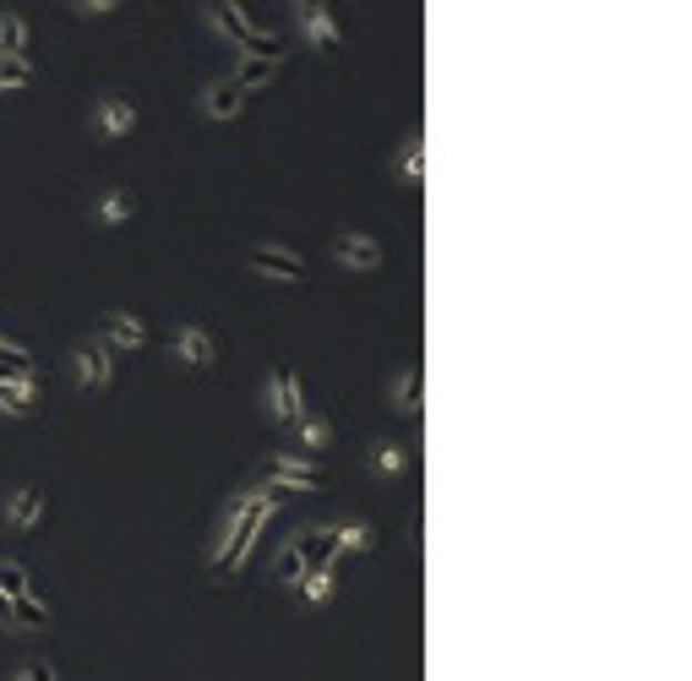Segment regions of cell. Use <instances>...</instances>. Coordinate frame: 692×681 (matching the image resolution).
<instances>
[{
	"label": "cell",
	"instance_id": "8",
	"mask_svg": "<svg viewBox=\"0 0 692 681\" xmlns=\"http://www.w3.org/2000/svg\"><path fill=\"white\" fill-rule=\"evenodd\" d=\"M327 256H333L344 273H381V267H387V246H381L377 235H366V230H338V235L327 241Z\"/></svg>",
	"mask_w": 692,
	"mask_h": 681
},
{
	"label": "cell",
	"instance_id": "18",
	"mask_svg": "<svg viewBox=\"0 0 692 681\" xmlns=\"http://www.w3.org/2000/svg\"><path fill=\"white\" fill-rule=\"evenodd\" d=\"M333 594H338V567H306L295 578V600L301 606H333Z\"/></svg>",
	"mask_w": 692,
	"mask_h": 681
},
{
	"label": "cell",
	"instance_id": "2",
	"mask_svg": "<svg viewBox=\"0 0 692 681\" xmlns=\"http://www.w3.org/2000/svg\"><path fill=\"white\" fill-rule=\"evenodd\" d=\"M262 409H267L273 426H295V420L312 415V393H306V382H301V372L289 360H278L273 372L262 376Z\"/></svg>",
	"mask_w": 692,
	"mask_h": 681
},
{
	"label": "cell",
	"instance_id": "27",
	"mask_svg": "<svg viewBox=\"0 0 692 681\" xmlns=\"http://www.w3.org/2000/svg\"><path fill=\"white\" fill-rule=\"evenodd\" d=\"M71 11L77 17H110V11H121V0H71Z\"/></svg>",
	"mask_w": 692,
	"mask_h": 681
},
{
	"label": "cell",
	"instance_id": "14",
	"mask_svg": "<svg viewBox=\"0 0 692 681\" xmlns=\"http://www.w3.org/2000/svg\"><path fill=\"white\" fill-rule=\"evenodd\" d=\"M88 218H93V230H126L131 218H136V191L104 186L93 202H88Z\"/></svg>",
	"mask_w": 692,
	"mask_h": 681
},
{
	"label": "cell",
	"instance_id": "21",
	"mask_svg": "<svg viewBox=\"0 0 692 681\" xmlns=\"http://www.w3.org/2000/svg\"><path fill=\"white\" fill-rule=\"evenodd\" d=\"M33 50V28L22 11H0V61L6 55H28Z\"/></svg>",
	"mask_w": 692,
	"mask_h": 681
},
{
	"label": "cell",
	"instance_id": "10",
	"mask_svg": "<svg viewBox=\"0 0 692 681\" xmlns=\"http://www.w3.org/2000/svg\"><path fill=\"white\" fill-rule=\"evenodd\" d=\"M44 512H50V491H44V486H17V491H6V501H0V518H6L11 535H33V529L44 524Z\"/></svg>",
	"mask_w": 692,
	"mask_h": 681
},
{
	"label": "cell",
	"instance_id": "26",
	"mask_svg": "<svg viewBox=\"0 0 692 681\" xmlns=\"http://www.w3.org/2000/svg\"><path fill=\"white\" fill-rule=\"evenodd\" d=\"M11 681H61V677H55V665H50V660H28V665H22Z\"/></svg>",
	"mask_w": 692,
	"mask_h": 681
},
{
	"label": "cell",
	"instance_id": "15",
	"mask_svg": "<svg viewBox=\"0 0 692 681\" xmlns=\"http://www.w3.org/2000/svg\"><path fill=\"white\" fill-rule=\"evenodd\" d=\"M278 71H284V55H256V50H235V71H230V82L252 99L256 88H273L278 82Z\"/></svg>",
	"mask_w": 692,
	"mask_h": 681
},
{
	"label": "cell",
	"instance_id": "4",
	"mask_svg": "<svg viewBox=\"0 0 692 681\" xmlns=\"http://www.w3.org/2000/svg\"><path fill=\"white\" fill-rule=\"evenodd\" d=\"M262 486L278 496L322 491V464L301 458V453H267V458H262Z\"/></svg>",
	"mask_w": 692,
	"mask_h": 681
},
{
	"label": "cell",
	"instance_id": "13",
	"mask_svg": "<svg viewBox=\"0 0 692 681\" xmlns=\"http://www.w3.org/2000/svg\"><path fill=\"white\" fill-rule=\"evenodd\" d=\"M327 546H333V557H372L381 546L377 524H366V518H338V524H327Z\"/></svg>",
	"mask_w": 692,
	"mask_h": 681
},
{
	"label": "cell",
	"instance_id": "17",
	"mask_svg": "<svg viewBox=\"0 0 692 681\" xmlns=\"http://www.w3.org/2000/svg\"><path fill=\"white\" fill-rule=\"evenodd\" d=\"M420 404H426V366H404L387 387V409L393 415H420Z\"/></svg>",
	"mask_w": 692,
	"mask_h": 681
},
{
	"label": "cell",
	"instance_id": "7",
	"mask_svg": "<svg viewBox=\"0 0 692 681\" xmlns=\"http://www.w3.org/2000/svg\"><path fill=\"white\" fill-rule=\"evenodd\" d=\"M170 360L186 366V372H213V366H218V338H213V327L175 322V327H170Z\"/></svg>",
	"mask_w": 692,
	"mask_h": 681
},
{
	"label": "cell",
	"instance_id": "24",
	"mask_svg": "<svg viewBox=\"0 0 692 681\" xmlns=\"http://www.w3.org/2000/svg\"><path fill=\"white\" fill-rule=\"evenodd\" d=\"M0 594H6V600H22V594H33V583H28V567H22V561H6V557H0Z\"/></svg>",
	"mask_w": 692,
	"mask_h": 681
},
{
	"label": "cell",
	"instance_id": "22",
	"mask_svg": "<svg viewBox=\"0 0 692 681\" xmlns=\"http://www.w3.org/2000/svg\"><path fill=\"white\" fill-rule=\"evenodd\" d=\"M33 82H39V65L28 61V55H6V61H0V99L28 93Z\"/></svg>",
	"mask_w": 692,
	"mask_h": 681
},
{
	"label": "cell",
	"instance_id": "28",
	"mask_svg": "<svg viewBox=\"0 0 692 681\" xmlns=\"http://www.w3.org/2000/svg\"><path fill=\"white\" fill-rule=\"evenodd\" d=\"M0 627H11V600L0 594Z\"/></svg>",
	"mask_w": 692,
	"mask_h": 681
},
{
	"label": "cell",
	"instance_id": "11",
	"mask_svg": "<svg viewBox=\"0 0 692 681\" xmlns=\"http://www.w3.org/2000/svg\"><path fill=\"white\" fill-rule=\"evenodd\" d=\"M99 344L110 349V355H136L142 344H147V322L136 316V311H104L99 316Z\"/></svg>",
	"mask_w": 692,
	"mask_h": 681
},
{
	"label": "cell",
	"instance_id": "20",
	"mask_svg": "<svg viewBox=\"0 0 692 681\" xmlns=\"http://www.w3.org/2000/svg\"><path fill=\"white\" fill-rule=\"evenodd\" d=\"M289 431H295V441L306 447V458H327V453H333V420L316 415V409L306 415V420H295Z\"/></svg>",
	"mask_w": 692,
	"mask_h": 681
},
{
	"label": "cell",
	"instance_id": "5",
	"mask_svg": "<svg viewBox=\"0 0 692 681\" xmlns=\"http://www.w3.org/2000/svg\"><path fill=\"white\" fill-rule=\"evenodd\" d=\"M65 372H71V382L82 393H110L115 387V355L99 338H82V344L65 349Z\"/></svg>",
	"mask_w": 692,
	"mask_h": 681
},
{
	"label": "cell",
	"instance_id": "19",
	"mask_svg": "<svg viewBox=\"0 0 692 681\" xmlns=\"http://www.w3.org/2000/svg\"><path fill=\"white\" fill-rule=\"evenodd\" d=\"M393 175H398V186H404V191H420V186H426V142H420V136H409V142L398 148V159H393Z\"/></svg>",
	"mask_w": 692,
	"mask_h": 681
},
{
	"label": "cell",
	"instance_id": "16",
	"mask_svg": "<svg viewBox=\"0 0 692 681\" xmlns=\"http://www.w3.org/2000/svg\"><path fill=\"white\" fill-rule=\"evenodd\" d=\"M366 469H372V480H404L409 475V447L393 441V436L366 441Z\"/></svg>",
	"mask_w": 692,
	"mask_h": 681
},
{
	"label": "cell",
	"instance_id": "6",
	"mask_svg": "<svg viewBox=\"0 0 692 681\" xmlns=\"http://www.w3.org/2000/svg\"><path fill=\"white\" fill-rule=\"evenodd\" d=\"M289 11H295V28H301V39L312 44L316 55H338V50H344V22H338L333 6L301 0V6H289Z\"/></svg>",
	"mask_w": 692,
	"mask_h": 681
},
{
	"label": "cell",
	"instance_id": "1",
	"mask_svg": "<svg viewBox=\"0 0 692 681\" xmlns=\"http://www.w3.org/2000/svg\"><path fill=\"white\" fill-rule=\"evenodd\" d=\"M278 507H284V496L267 491V486H246V491L230 496V507H224V518H218V535H213V546H207V572H213V578L246 572L256 557V546H262V529L273 524Z\"/></svg>",
	"mask_w": 692,
	"mask_h": 681
},
{
	"label": "cell",
	"instance_id": "25",
	"mask_svg": "<svg viewBox=\"0 0 692 681\" xmlns=\"http://www.w3.org/2000/svg\"><path fill=\"white\" fill-rule=\"evenodd\" d=\"M11 627H50V606H44V600H33V594L11 600Z\"/></svg>",
	"mask_w": 692,
	"mask_h": 681
},
{
	"label": "cell",
	"instance_id": "23",
	"mask_svg": "<svg viewBox=\"0 0 692 681\" xmlns=\"http://www.w3.org/2000/svg\"><path fill=\"white\" fill-rule=\"evenodd\" d=\"M306 567H312V561H306V551H301V535H295V540H289V546H284V551H278V561H273V578H278V583H289V589H295V578H301V572H306Z\"/></svg>",
	"mask_w": 692,
	"mask_h": 681
},
{
	"label": "cell",
	"instance_id": "9",
	"mask_svg": "<svg viewBox=\"0 0 692 681\" xmlns=\"http://www.w3.org/2000/svg\"><path fill=\"white\" fill-rule=\"evenodd\" d=\"M246 267H252L256 278H267V284H306V256L289 246H278V241H256L246 246Z\"/></svg>",
	"mask_w": 692,
	"mask_h": 681
},
{
	"label": "cell",
	"instance_id": "3",
	"mask_svg": "<svg viewBox=\"0 0 692 681\" xmlns=\"http://www.w3.org/2000/svg\"><path fill=\"white\" fill-rule=\"evenodd\" d=\"M142 121V104L131 99L126 88H110L104 99H93V115H88V131H93V142H104V148H115V142H126L131 131Z\"/></svg>",
	"mask_w": 692,
	"mask_h": 681
},
{
	"label": "cell",
	"instance_id": "12",
	"mask_svg": "<svg viewBox=\"0 0 692 681\" xmlns=\"http://www.w3.org/2000/svg\"><path fill=\"white\" fill-rule=\"evenodd\" d=\"M196 110H202V121H241L246 115V93L230 82V77H213V82H202V93H196Z\"/></svg>",
	"mask_w": 692,
	"mask_h": 681
}]
</instances>
